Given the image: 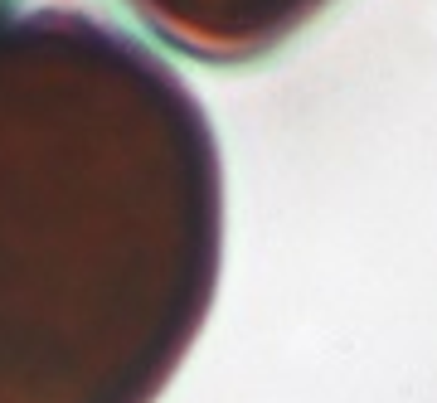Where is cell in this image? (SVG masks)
<instances>
[{
	"label": "cell",
	"mask_w": 437,
	"mask_h": 403,
	"mask_svg": "<svg viewBox=\"0 0 437 403\" xmlns=\"http://www.w3.org/2000/svg\"><path fill=\"white\" fill-rule=\"evenodd\" d=\"M224 258L185 78L83 6L0 15V403H156Z\"/></svg>",
	"instance_id": "cell-1"
},
{
	"label": "cell",
	"mask_w": 437,
	"mask_h": 403,
	"mask_svg": "<svg viewBox=\"0 0 437 403\" xmlns=\"http://www.w3.org/2000/svg\"><path fill=\"white\" fill-rule=\"evenodd\" d=\"M127 6L185 59L239 68L277 54L335 0H127Z\"/></svg>",
	"instance_id": "cell-2"
}]
</instances>
